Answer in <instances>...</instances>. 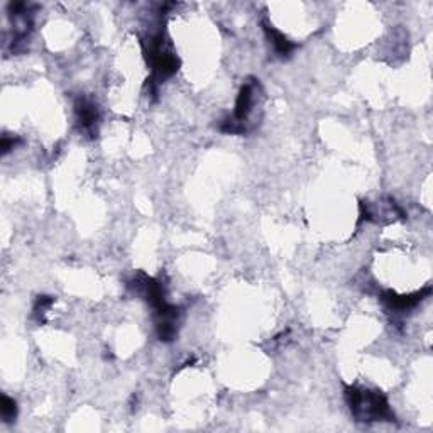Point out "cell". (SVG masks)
<instances>
[{
	"mask_svg": "<svg viewBox=\"0 0 433 433\" xmlns=\"http://www.w3.org/2000/svg\"><path fill=\"white\" fill-rule=\"evenodd\" d=\"M74 112H77V121L81 129L93 132L97 122H99V110H97L95 103L87 99H80L74 105Z\"/></svg>",
	"mask_w": 433,
	"mask_h": 433,
	"instance_id": "cell-3",
	"label": "cell"
},
{
	"mask_svg": "<svg viewBox=\"0 0 433 433\" xmlns=\"http://www.w3.org/2000/svg\"><path fill=\"white\" fill-rule=\"evenodd\" d=\"M430 294V290L425 291H418V293L413 294H396L394 291H386L383 293V298L381 300L387 305V308L394 310V312H406V310L415 308L423 296H428Z\"/></svg>",
	"mask_w": 433,
	"mask_h": 433,
	"instance_id": "cell-2",
	"label": "cell"
},
{
	"mask_svg": "<svg viewBox=\"0 0 433 433\" xmlns=\"http://www.w3.org/2000/svg\"><path fill=\"white\" fill-rule=\"evenodd\" d=\"M345 399L350 413L357 421L371 423V421H391L394 420L393 410L384 394L379 391L364 390V387H345Z\"/></svg>",
	"mask_w": 433,
	"mask_h": 433,
	"instance_id": "cell-1",
	"label": "cell"
},
{
	"mask_svg": "<svg viewBox=\"0 0 433 433\" xmlns=\"http://www.w3.org/2000/svg\"><path fill=\"white\" fill-rule=\"evenodd\" d=\"M264 32H266L268 39H270L272 48H274V51L279 56H283V58H285V56H290L291 53H293L294 44L291 43V41L285 34H281L279 31H276L272 26L266 24V22H264Z\"/></svg>",
	"mask_w": 433,
	"mask_h": 433,
	"instance_id": "cell-4",
	"label": "cell"
},
{
	"mask_svg": "<svg viewBox=\"0 0 433 433\" xmlns=\"http://www.w3.org/2000/svg\"><path fill=\"white\" fill-rule=\"evenodd\" d=\"M0 413H2L3 421H12L17 416V405L12 398L2 396V405H0Z\"/></svg>",
	"mask_w": 433,
	"mask_h": 433,
	"instance_id": "cell-5",
	"label": "cell"
}]
</instances>
